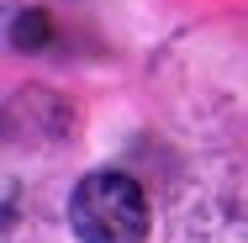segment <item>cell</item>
I'll list each match as a JSON object with an SVG mask.
<instances>
[{
    "instance_id": "obj_2",
    "label": "cell",
    "mask_w": 248,
    "mask_h": 243,
    "mask_svg": "<svg viewBox=\"0 0 248 243\" xmlns=\"http://www.w3.org/2000/svg\"><path fill=\"white\" fill-rule=\"evenodd\" d=\"M43 37H48V21L32 11V16H16V27H11V48H21V53H32V48H43Z\"/></svg>"
},
{
    "instance_id": "obj_1",
    "label": "cell",
    "mask_w": 248,
    "mask_h": 243,
    "mask_svg": "<svg viewBox=\"0 0 248 243\" xmlns=\"http://www.w3.org/2000/svg\"><path fill=\"white\" fill-rule=\"evenodd\" d=\"M69 227L79 243H143L153 227L148 191L127 169H90L69 195Z\"/></svg>"
}]
</instances>
